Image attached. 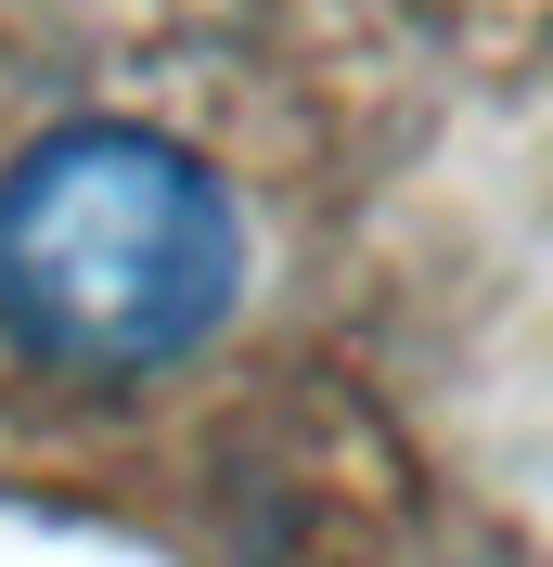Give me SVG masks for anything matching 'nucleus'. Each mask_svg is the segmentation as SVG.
Segmentation results:
<instances>
[{
    "label": "nucleus",
    "mask_w": 553,
    "mask_h": 567,
    "mask_svg": "<svg viewBox=\"0 0 553 567\" xmlns=\"http://www.w3.org/2000/svg\"><path fill=\"white\" fill-rule=\"evenodd\" d=\"M244 284V233L180 142L155 130H52L0 181V322L52 374H155L207 349Z\"/></svg>",
    "instance_id": "1"
}]
</instances>
